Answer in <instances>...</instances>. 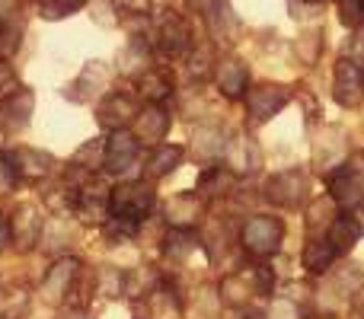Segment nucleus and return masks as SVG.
I'll use <instances>...</instances> for the list:
<instances>
[{"instance_id": "obj_44", "label": "nucleus", "mask_w": 364, "mask_h": 319, "mask_svg": "<svg viewBox=\"0 0 364 319\" xmlns=\"http://www.w3.org/2000/svg\"><path fill=\"white\" fill-rule=\"evenodd\" d=\"M64 319H87V313H83V307H74Z\"/></svg>"}, {"instance_id": "obj_12", "label": "nucleus", "mask_w": 364, "mask_h": 319, "mask_svg": "<svg viewBox=\"0 0 364 319\" xmlns=\"http://www.w3.org/2000/svg\"><path fill=\"white\" fill-rule=\"evenodd\" d=\"M291 102V90L278 87V83H265L246 93V112H250L252 125H265L269 119H275L284 106Z\"/></svg>"}, {"instance_id": "obj_42", "label": "nucleus", "mask_w": 364, "mask_h": 319, "mask_svg": "<svg viewBox=\"0 0 364 319\" xmlns=\"http://www.w3.org/2000/svg\"><path fill=\"white\" fill-rule=\"evenodd\" d=\"M6 243H10V227H6V214L0 211V252L6 249Z\"/></svg>"}, {"instance_id": "obj_43", "label": "nucleus", "mask_w": 364, "mask_h": 319, "mask_svg": "<svg viewBox=\"0 0 364 319\" xmlns=\"http://www.w3.org/2000/svg\"><path fill=\"white\" fill-rule=\"evenodd\" d=\"M237 319H265V313H262V310H256V307H243Z\"/></svg>"}, {"instance_id": "obj_34", "label": "nucleus", "mask_w": 364, "mask_h": 319, "mask_svg": "<svg viewBox=\"0 0 364 319\" xmlns=\"http://www.w3.org/2000/svg\"><path fill=\"white\" fill-rule=\"evenodd\" d=\"M339 19L348 29H361L364 26V0H339Z\"/></svg>"}, {"instance_id": "obj_40", "label": "nucleus", "mask_w": 364, "mask_h": 319, "mask_svg": "<svg viewBox=\"0 0 364 319\" xmlns=\"http://www.w3.org/2000/svg\"><path fill=\"white\" fill-rule=\"evenodd\" d=\"M13 83H16V70H13V64L6 61V58H0V93L10 90Z\"/></svg>"}, {"instance_id": "obj_10", "label": "nucleus", "mask_w": 364, "mask_h": 319, "mask_svg": "<svg viewBox=\"0 0 364 319\" xmlns=\"http://www.w3.org/2000/svg\"><path fill=\"white\" fill-rule=\"evenodd\" d=\"M32 115H36V90H6V96L0 99V128H4V134H19L23 128H29Z\"/></svg>"}, {"instance_id": "obj_24", "label": "nucleus", "mask_w": 364, "mask_h": 319, "mask_svg": "<svg viewBox=\"0 0 364 319\" xmlns=\"http://www.w3.org/2000/svg\"><path fill=\"white\" fill-rule=\"evenodd\" d=\"M364 237V227H361V217H355V211H348V214H339V217L333 220V227H329V233H326V239L336 246L339 252H346V249H352L355 243Z\"/></svg>"}, {"instance_id": "obj_28", "label": "nucleus", "mask_w": 364, "mask_h": 319, "mask_svg": "<svg viewBox=\"0 0 364 319\" xmlns=\"http://www.w3.org/2000/svg\"><path fill=\"white\" fill-rule=\"evenodd\" d=\"M224 166L233 169V173H252V169H259V151H256V144H252V141H246V138L227 141Z\"/></svg>"}, {"instance_id": "obj_47", "label": "nucleus", "mask_w": 364, "mask_h": 319, "mask_svg": "<svg viewBox=\"0 0 364 319\" xmlns=\"http://www.w3.org/2000/svg\"><path fill=\"white\" fill-rule=\"evenodd\" d=\"M310 319H323V316H310Z\"/></svg>"}, {"instance_id": "obj_25", "label": "nucleus", "mask_w": 364, "mask_h": 319, "mask_svg": "<svg viewBox=\"0 0 364 319\" xmlns=\"http://www.w3.org/2000/svg\"><path fill=\"white\" fill-rule=\"evenodd\" d=\"M227 151V134L220 128H198L192 141V153L195 160L201 163H214V160H224Z\"/></svg>"}, {"instance_id": "obj_5", "label": "nucleus", "mask_w": 364, "mask_h": 319, "mask_svg": "<svg viewBox=\"0 0 364 319\" xmlns=\"http://www.w3.org/2000/svg\"><path fill=\"white\" fill-rule=\"evenodd\" d=\"M109 195H112V185L102 175H87L74 195V214L83 224L102 227V220L109 217Z\"/></svg>"}, {"instance_id": "obj_13", "label": "nucleus", "mask_w": 364, "mask_h": 319, "mask_svg": "<svg viewBox=\"0 0 364 319\" xmlns=\"http://www.w3.org/2000/svg\"><path fill=\"white\" fill-rule=\"evenodd\" d=\"M138 115V99L132 93H122V90H109L106 96L96 106V121H100L106 131H119V128H128Z\"/></svg>"}, {"instance_id": "obj_33", "label": "nucleus", "mask_w": 364, "mask_h": 319, "mask_svg": "<svg viewBox=\"0 0 364 319\" xmlns=\"http://www.w3.org/2000/svg\"><path fill=\"white\" fill-rule=\"evenodd\" d=\"M70 166H80V169H96V166H102V141L96 138V141H90V144H83L80 151L74 153V160H70Z\"/></svg>"}, {"instance_id": "obj_16", "label": "nucleus", "mask_w": 364, "mask_h": 319, "mask_svg": "<svg viewBox=\"0 0 364 319\" xmlns=\"http://www.w3.org/2000/svg\"><path fill=\"white\" fill-rule=\"evenodd\" d=\"M132 131L141 144H164L166 131H170V112H166L164 102H147L144 109H138L132 121Z\"/></svg>"}, {"instance_id": "obj_41", "label": "nucleus", "mask_w": 364, "mask_h": 319, "mask_svg": "<svg viewBox=\"0 0 364 319\" xmlns=\"http://www.w3.org/2000/svg\"><path fill=\"white\" fill-rule=\"evenodd\" d=\"M218 4H220V0H188V6H192V10H198L201 16H205V13H211Z\"/></svg>"}, {"instance_id": "obj_32", "label": "nucleus", "mask_w": 364, "mask_h": 319, "mask_svg": "<svg viewBox=\"0 0 364 319\" xmlns=\"http://www.w3.org/2000/svg\"><path fill=\"white\" fill-rule=\"evenodd\" d=\"M90 0H38V13H42L45 19H61L68 16V13L80 10V6H87Z\"/></svg>"}, {"instance_id": "obj_9", "label": "nucleus", "mask_w": 364, "mask_h": 319, "mask_svg": "<svg viewBox=\"0 0 364 319\" xmlns=\"http://www.w3.org/2000/svg\"><path fill=\"white\" fill-rule=\"evenodd\" d=\"M307 198V173L304 169H282L265 182V201L275 207H301Z\"/></svg>"}, {"instance_id": "obj_4", "label": "nucleus", "mask_w": 364, "mask_h": 319, "mask_svg": "<svg viewBox=\"0 0 364 319\" xmlns=\"http://www.w3.org/2000/svg\"><path fill=\"white\" fill-rule=\"evenodd\" d=\"M80 269H83V262L74 256H64V259H58V262H51V269L45 271L42 284H38V297H42L48 307L68 303L70 294H74V288H77Z\"/></svg>"}, {"instance_id": "obj_21", "label": "nucleus", "mask_w": 364, "mask_h": 319, "mask_svg": "<svg viewBox=\"0 0 364 319\" xmlns=\"http://www.w3.org/2000/svg\"><path fill=\"white\" fill-rule=\"evenodd\" d=\"M336 217H339V205L333 201V195H320L307 205V233L310 237H326Z\"/></svg>"}, {"instance_id": "obj_35", "label": "nucleus", "mask_w": 364, "mask_h": 319, "mask_svg": "<svg viewBox=\"0 0 364 319\" xmlns=\"http://www.w3.org/2000/svg\"><path fill=\"white\" fill-rule=\"evenodd\" d=\"M320 45H323L320 29H310V32H304L301 42H297V55H301L307 64H316V58H320Z\"/></svg>"}, {"instance_id": "obj_15", "label": "nucleus", "mask_w": 364, "mask_h": 319, "mask_svg": "<svg viewBox=\"0 0 364 319\" xmlns=\"http://www.w3.org/2000/svg\"><path fill=\"white\" fill-rule=\"evenodd\" d=\"M329 195H333V201L339 207H346V211H361L364 207V175L346 163V166H339L329 175Z\"/></svg>"}, {"instance_id": "obj_6", "label": "nucleus", "mask_w": 364, "mask_h": 319, "mask_svg": "<svg viewBox=\"0 0 364 319\" xmlns=\"http://www.w3.org/2000/svg\"><path fill=\"white\" fill-rule=\"evenodd\" d=\"M154 45L166 58H186L192 51V26L179 13H164L154 26Z\"/></svg>"}, {"instance_id": "obj_19", "label": "nucleus", "mask_w": 364, "mask_h": 319, "mask_svg": "<svg viewBox=\"0 0 364 319\" xmlns=\"http://www.w3.org/2000/svg\"><path fill=\"white\" fill-rule=\"evenodd\" d=\"M214 83H218L224 99H240V96H246V87H250V70L237 58H224L214 67Z\"/></svg>"}, {"instance_id": "obj_18", "label": "nucleus", "mask_w": 364, "mask_h": 319, "mask_svg": "<svg viewBox=\"0 0 364 319\" xmlns=\"http://www.w3.org/2000/svg\"><path fill=\"white\" fill-rule=\"evenodd\" d=\"M164 214L170 227H198L205 217V198L198 192H179L164 205Z\"/></svg>"}, {"instance_id": "obj_36", "label": "nucleus", "mask_w": 364, "mask_h": 319, "mask_svg": "<svg viewBox=\"0 0 364 319\" xmlns=\"http://www.w3.org/2000/svg\"><path fill=\"white\" fill-rule=\"evenodd\" d=\"M10 297H0V301L6 303V310H4V316L0 319H19L26 313V307H29V297H26V291L23 288H13V291H6Z\"/></svg>"}, {"instance_id": "obj_11", "label": "nucleus", "mask_w": 364, "mask_h": 319, "mask_svg": "<svg viewBox=\"0 0 364 319\" xmlns=\"http://www.w3.org/2000/svg\"><path fill=\"white\" fill-rule=\"evenodd\" d=\"M333 99L342 109H355L364 99V67L355 58H339L333 74Z\"/></svg>"}, {"instance_id": "obj_46", "label": "nucleus", "mask_w": 364, "mask_h": 319, "mask_svg": "<svg viewBox=\"0 0 364 319\" xmlns=\"http://www.w3.org/2000/svg\"><path fill=\"white\" fill-rule=\"evenodd\" d=\"M307 4H323V0H307Z\"/></svg>"}, {"instance_id": "obj_29", "label": "nucleus", "mask_w": 364, "mask_h": 319, "mask_svg": "<svg viewBox=\"0 0 364 319\" xmlns=\"http://www.w3.org/2000/svg\"><path fill=\"white\" fill-rule=\"evenodd\" d=\"M119 61H122V70L138 77L151 67V48H147V42L141 36H132V42H128V48L119 55Z\"/></svg>"}, {"instance_id": "obj_14", "label": "nucleus", "mask_w": 364, "mask_h": 319, "mask_svg": "<svg viewBox=\"0 0 364 319\" xmlns=\"http://www.w3.org/2000/svg\"><path fill=\"white\" fill-rule=\"evenodd\" d=\"M6 157H10L19 182H45L58 169L55 157L45 151H36V147H13V151H6Z\"/></svg>"}, {"instance_id": "obj_31", "label": "nucleus", "mask_w": 364, "mask_h": 319, "mask_svg": "<svg viewBox=\"0 0 364 319\" xmlns=\"http://www.w3.org/2000/svg\"><path fill=\"white\" fill-rule=\"evenodd\" d=\"M134 233H138V224H134V220H122V217H112V214L102 220V237H106V243H112V246L134 239Z\"/></svg>"}, {"instance_id": "obj_38", "label": "nucleus", "mask_w": 364, "mask_h": 319, "mask_svg": "<svg viewBox=\"0 0 364 319\" xmlns=\"http://www.w3.org/2000/svg\"><path fill=\"white\" fill-rule=\"evenodd\" d=\"M13 185H19V179L13 173V163L6 157V151H0V195H6Z\"/></svg>"}, {"instance_id": "obj_3", "label": "nucleus", "mask_w": 364, "mask_h": 319, "mask_svg": "<svg viewBox=\"0 0 364 319\" xmlns=\"http://www.w3.org/2000/svg\"><path fill=\"white\" fill-rule=\"evenodd\" d=\"M282 239H284V224L282 217H269V214H256L243 224L240 230V243L250 256L256 259H269L282 249Z\"/></svg>"}, {"instance_id": "obj_20", "label": "nucleus", "mask_w": 364, "mask_h": 319, "mask_svg": "<svg viewBox=\"0 0 364 319\" xmlns=\"http://www.w3.org/2000/svg\"><path fill=\"white\" fill-rule=\"evenodd\" d=\"M186 160V147L179 144H154L151 157H147V175L151 179H164V175L176 173Z\"/></svg>"}, {"instance_id": "obj_22", "label": "nucleus", "mask_w": 364, "mask_h": 319, "mask_svg": "<svg viewBox=\"0 0 364 319\" xmlns=\"http://www.w3.org/2000/svg\"><path fill=\"white\" fill-rule=\"evenodd\" d=\"M237 188V173L227 166H208L198 175V195L201 198H224Z\"/></svg>"}, {"instance_id": "obj_1", "label": "nucleus", "mask_w": 364, "mask_h": 319, "mask_svg": "<svg viewBox=\"0 0 364 319\" xmlns=\"http://www.w3.org/2000/svg\"><path fill=\"white\" fill-rule=\"evenodd\" d=\"M154 205H157V192L147 179H132V182H119L109 195V214L122 220H134L141 224L144 217H151Z\"/></svg>"}, {"instance_id": "obj_39", "label": "nucleus", "mask_w": 364, "mask_h": 319, "mask_svg": "<svg viewBox=\"0 0 364 319\" xmlns=\"http://www.w3.org/2000/svg\"><path fill=\"white\" fill-rule=\"evenodd\" d=\"M19 10H23V0H0V23L19 26Z\"/></svg>"}, {"instance_id": "obj_23", "label": "nucleus", "mask_w": 364, "mask_h": 319, "mask_svg": "<svg viewBox=\"0 0 364 319\" xmlns=\"http://www.w3.org/2000/svg\"><path fill=\"white\" fill-rule=\"evenodd\" d=\"M336 256H339V249H336L326 237H314L304 246V269H307L310 275H326V271L333 269Z\"/></svg>"}, {"instance_id": "obj_2", "label": "nucleus", "mask_w": 364, "mask_h": 319, "mask_svg": "<svg viewBox=\"0 0 364 319\" xmlns=\"http://www.w3.org/2000/svg\"><path fill=\"white\" fill-rule=\"evenodd\" d=\"M272 288H275V275L269 265H252L220 281V301L227 307H246L252 294H272Z\"/></svg>"}, {"instance_id": "obj_30", "label": "nucleus", "mask_w": 364, "mask_h": 319, "mask_svg": "<svg viewBox=\"0 0 364 319\" xmlns=\"http://www.w3.org/2000/svg\"><path fill=\"white\" fill-rule=\"evenodd\" d=\"M160 284V275H154L147 265L125 271V294L128 297H151Z\"/></svg>"}, {"instance_id": "obj_45", "label": "nucleus", "mask_w": 364, "mask_h": 319, "mask_svg": "<svg viewBox=\"0 0 364 319\" xmlns=\"http://www.w3.org/2000/svg\"><path fill=\"white\" fill-rule=\"evenodd\" d=\"M147 4H151V6H154V10H164V6H166V4H170V0H147Z\"/></svg>"}, {"instance_id": "obj_17", "label": "nucleus", "mask_w": 364, "mask_h": 319, "mask_svg": "<svg viewBox=\"0 0 364 319\" xmlns=\"http://www.w3.org/2000/svg\"><path fill=\"white\" fill-rule=\"evenodd\" d=\"M109 87H112V67L106 61H90L80 70V77L74 80V87H70V90H80V93H74L70 99H77V102L102 99L109 93Z\"/></svg>"}, {"instance_id": "obj_27", "label": "nucleus", "mask_w": 364, "mask_h": 319, "mask_svg": "<svg viewBox=\"0 0 364 319\" xmlns=\"http://www.w3.org/2000/svg\"><path fill=\"white\" fill-rule=\"evenodd\" d=\"M198 246H201V239H198V233H195V227H170V233L164 237V256L173 259V262H182V259H188Z\"/></svg>"}, {"instance_id": "obj_26", "label": "nucleus", "mask_w": 364, "mask_h": 319, "mask_svg": "<svg viewBox=\"0 0 364 319\" xmlns=\"http://www.w3.org/2000/svg\"><path fill=\"white\" fill-rule=\"evenodd\" d=\"M138 96L144 102H166L173 96V80L170 74H164V70L157 67H147L144 74H138Z\"/></svg>"}, {"instance_id": "obj_8", "label": "nucleus", "mask_w": 364, "mask_h": 319, "mask_svg": "<svg viewBox=\"0 0 364 319\" xmlns=\"http://www.w3.org/2000/svg\"><path fill=\"white\" fill-rule=\"evenodd\" d=\"M138 153H141V141L134 138V131L119 128V131H112L102 141V169L109 175H125L138 163Z\"/></svg>"}, {"instance_id": "obj_37", "label": "nucleus", "mask_w": 364, "mask_h": 319, "mask_svg": "<svg viewBox=\"0 0 364 319\" xmlns=\"http://www.w3.org/2000/svg\"><path fill=\"white\" fill-rule=\"evenodd\" d=\"M208 70H211V48H195L192 45V51H188V74L201 80Z\"/></svg>"}, {"instance_id": "obj_7", "label": "nucleus", "mask_w": 364, "mask_h": 319, "mask_svg": "<svg viewBox=\"0 0 364 319\" xmlns=\"http://www.w3.org/2000/svg\"><path fill=\"white\" fill-rule=\"evenodd\" d=\"M6 227H10V243L19 252H26V249H36V243L42 239L45 217L32 201H19L10 211V217H6Z\"/></svg>"}]
</instances>
